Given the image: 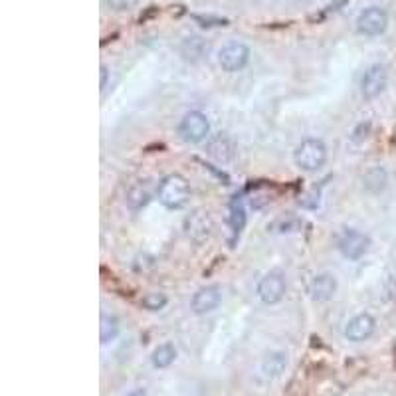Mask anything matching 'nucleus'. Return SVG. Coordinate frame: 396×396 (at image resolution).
Wrapping results in <instances>:
<instances>
[{
	"instance_id": "nucleus-10",
	"label": "nucleus",
	"mask_w": 396,
	"mask_h": 396,
	"mask_svg": "<svg viewBox=\"0 0 396 396\" xmlns=\"http://www.w3.org/2000/svg\"><path fill=\"white\" fill-rule=\"evenodd\" d=\"M374 327H376V321H374L372 315L359 313L345 325V337L351 343H362V341L371 339L372 333H374Z\"/></svg>"
},
{
	"instance_id": "nucleus-11",
	"label": "nucleus",
	"mask_w": 396,
	"mask_h": 396,
	"mask_svg": "<svg viewBox=\"0 0 396 396\" xmlns=\"http://www.w3.org/2000/svg\"><path fill=\"white\" fill-rule=\"evenodd\" d=\"M220 301H222V289L218 286H206L192 295L191 307L196 315H205V313L214 311L220 305Z\"/></svg>"
},
{
	"instance_id": "nucleus-7",
	"label": "nucleus",
	"mask_w": 396,
	"mask_h": 396,
	"mask_svg": "<svg viewBox=\"0 0 396 396\" xmlns=\"http://www.w3.org/2000/svg\"><path fill=\"white\" fill-rule=\"evenodd\" d=\"M388 26V14L379 6L365 8L357 18V32L360 36H381Z\"/></svg>"
},
{
	"instance_id": "nucleus-17",
	"label": "nucleus",
	"mask_w": 396,
	"mask_h": 396,
	"mask_svg": "<svg viewBox=\"0 0 396 396\" xmlns=\"http://www.w3.org/2000/svg\"><path fill=\"white\" fill-rule=\"evenodd\" d=\"M230 224H232L234 236H238L244 228V224H246V210H244L242 200H238V198H234L232 205H230Z\"/></svg>"
},
{
	"instance_id": "nucleus-6",
	"label": "nucleus",
	"mask_w": 396,
	"mask_h": 396,
	"mask_svg": "<svg viewBox=\"0 0 396 396\" xmlns=\"http://www.w3.org/2000/svg\"><path fill=\"white\" fill-rule=\"evenodd\" d=\"M250 60V48L242 42H228L218 52V66L224 72H240Z\"/></svg>"
},
{
	"instance_id": "nucleus-12",
	"label": "nucleus",
	"mask_w": 396,
	"mask_h": 396,
	"mask_svg": "<svg viewBox=\"0 0 396 396\" xmlns=\"http://www.w3.org/2000/svg\"><path fill=\"white\" fill-rule=\"evenodd\" d=\"M313 301H329L337 293V277L333 274H317L309 286Z\"/></svg>"
},
{
	"instance_id": "nucleus-18",
	"label": "nucleus",
	"mask_w": 396,
	"mask_h": 396,
	"mask_svg": "<svg viewBox=\"0 0 396 396\" xmlns=\"http://www.w3.org/2000/svg\"><path fill=\"white\" fill-rule=\"evenodd\" d=\"M203 54H205V42L200 38H189L182 44V56L186 60H198V58H203Z\"/></svg>"
},
{
	"instance_id": "nucleus-4",
	"label": "nucleus",
	"mask_w": 396,
	"mask_h": 396,
	"mask_svg": "<svg viewBox=\"0 0 396 396\" xmlns=\"http://www.w3.org/2000/svg\"><path fill=\"white\" fill-rule=\"evenodd\" d=\"M337 248L347 260H360L371 248V238L367 234L359 232V230L347 228L339 234Z\"/></svg>"
},
{
	"instance_id": "nucleus-15",
	"label": "nucleus",
	"mask_w": 396,
	"mask_h": 396,
	"mask_svg": "<svg viewBox=\"0 0 396 396\" xmlns=\"http://www.w3.org/2000/svg\"><path fill=\"white\" fill-rule=\"evenodd\" d=\"M101 343L108 345L111 341H115L119 335V319L111 313H101Z\"/></svg>"
},
{
	"instance_id": "nucleus-5",
	"label": "nucleus",
	"mask_w": 396,
	"mask_h": 396,
	"mask_svg": "<svg viewBox=\"0 0 396 396\" xmlns=\"http://www.w3.org/2000/svg\"><path fill=\"white\" fill-rule=\"evenodd\" d=\"M184 230L196 244L210 240L214 234V220L210 217L208 210L196 208L194 212H191L186 220H184Z\"/></svg>"
},
{
	"instance_id": "nucleus-13",
	"label": "nucleus",
	"mask_w": 396,
	"mask_h": 396,
	"mask_svg": "<svg viewBox=\"0 0 396 396\" xmlns=\"http://www.w3.org/2000/svg\"><path fill=\"white\" fill-rule=\"evenodd\" d=\"M286 367H288V355L284 351H274L262 360L260 372H262L265 381H272V379H276V376H279L281 372L286 371Z\"/></svg>"
},
{
	"instance_id": "nucleus-21",
	"label": "nucleus",
	"mask_w": 396,
	"mask_h": 396,
	"mask_svg": "<svg viewBox=\"0 0 396 396\" xmlns=\"http://www.w3.org/2000/svg\"><path fill=\"white\" fill-rule=\"evenodd\" d=\"M108 68L105 66H101V91L108 87Z\"/></svg>"
},
{
	"instance_id": "nucleus-16",
	"label": "nucleus",
	"mask_w": 396,
	"mask_h": 396,
	"mask_svg": "<svg viewBox=\"0 0 396 396\" xmlns=\"http://www.w3.org/2000/svg\"><path fill=\"white\" fill-rule=\"evenodd\" d=\"M149 200H151V191H149L147 182L135 184L131 191H129V194H127V205L131 206V208H141Z\"/></svg>"
},
{
	"instance_id": "nucleus-9",
	"label": "nucleus",
	"mask_w": 396,
	"mask_h": 396,
	"mask_svg": "<svg viewBox=\"0 0 396 396\" xmlns=\"http://www.w3.org/2000/svg\"><path fill=\"white\" fill-rule=\"evenodd\" d=\"M286 295V277L281 272H270L265 274L258 284V298L265 305H276Z\"/></svg>"
},
{
	"instance_id": "nucleus-3",
	"label": "nucleus",
	"mask_w": 396,
	"mask_h": 396,
	"mask_svg": "<svg viewBox=\"0 0 396 396\" xmlns=\"http://www.w3.org/2000/svg\"><path fill=\"white\" fill-rule=\"evenodd\" d=\"M208 133H210V121L200 111H191L180 119L179 135L186 143H200L208 137Z\"/></svg>"
},
{
	"instance_id": "nucleus-8",
	"label": "nucleus",
	"mask_w": 396,
	"mask_h": 396,
	"mask_svg": "<svg viewBox=\"0 0 396 396\" xmlns=\"http://www.w3.org/2000/svg\"><path fill=\"white\" fill-rule=\"evenodd\" d=\"M388 84V70L384 64H372L360 78V94L365 99H374L384 91Z\"/></svg>"
},
{
	"instance_id": "nucleus-19",
	"label": "nucleus",
	"mask_w": 396,
	"mask_h": 396,
	"mask_svg": "<svg viewBox=\"0 0 396 396\" xmlns=\"http://www.w3.org/2000/svg\"><path fill=\"white\" fill-rule=\"evenodd\" d=\"M168 303L167 295L165 293H147L143 298V307L149 311H161L165 305Z\"/></svg>"
},
{
	"instance_id": "nucleus-1",
	"label": "nucleus",
	"mask_w": 396,
	"mask_h": 396,
	"mask_svg": "<svg viewBox=\"0 0 396 396\" xmlns=\"http://www.w3.org/2000/svg\"><path fill=\"white\" fill-rule=\"evenodd\" d=\"M191 186L182 175H168L159 184V203L168 210H179L189 203Z\"/></svg>"
},
{
	"instance_id": "nucleus-14",
	"label": "nucleus",
	"mask_w": 396,
	"mask_h": 396,
	"mask_svg": "<svg viewBox=\"0 0 396 396\" xmlns=\"http://www.w3.org/2000/svg\"><path fill=\"white\" fill-rule=\"evenodd\" d=\"M175 359H177V349H175V345H170V343L159 345L153 351V355H151V362H153V367H156V369H167V367H170L175 362Z\"/></svg>"
},
{
	"instance_id": "nucleus-20",
	"label": "nucleus",
	"mask_w": 396,
	"mask_h": 396,
	"mask_svg": "<svg viewBox=\"0 0 396 396\" xmlns=\"http://www.w3.org/2000/svg\"><path fill=\"white\" fill-rule=\"evenodd\" d=\"M141 0H105L109 8L117 10V13H123V10H131L133 6H137Z\"/></svg>"
},
{
	"instance_id": "nucleus-2",
	"label": "nucleus",
	"mask_w": 396,
	"mask_h": 396,
	"mask_svg": "<svg viewBox=\"0 0 396 396\" xmlns=\"http://www.w3.org/2000/svg\"><path fill=\"white\" fill-rule=\"evenodd\" d=\"M295 165L305 173H315L323 167L327 161V147L321 139H305L293 151Z\"/></svg>"
},
{
	"instance_id": "nucleus-22",
	"label": "nucleus",
	"mask_w": 396,
	"mask_h": 396,
	"mask_svg": "<svg viewBox=\"0 0 396 396\" xmlns=\"http://www.w3.org/2000/svg\"><path fill=\"white\" fill-rule=\"evenodd\" d=\"M127 396H147V393H145L143 388H135V390H131Z\"/></svg>"
}]
</instances>
